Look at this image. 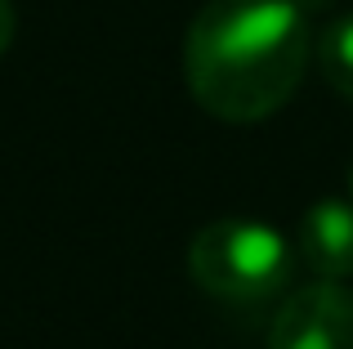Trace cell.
<instances>
[{
	"label": "cell",
	"mask_w": 353,
	"mask_h": 349,
	"mask_svg": "<svg viewBox=\"0 0 353 349\" xmlns=\"http://www.w3.org/2000/svg\"><path fill=\"white\" fill-rule=\"evenodd\" d=\"M349 197H353V166H349Z\"/></svg>",
	"instance_id": "8"
},
{
	"label": "cell",
	"mask_w": 353,
	"mask_h": 349,
	"mask_svg": "<svg viewBox=\"0 0 353 349\" xmlns=\"http://www.w3.org/2000/svg\"><path fill=\"white\" fill-rule=\"evenodd\" d=\"M14 27H18V18H14V5L9 0H0V54L14 45Z\"/></svg>",
	"instance_id": "6"
},
{
	"label": "cell",
	"mask_w": 353,
	"mask_h": 349,
	"mask_svg": "<svg viewBox=\"0 0 353 349\" xmlns=\"http://www.w3.org/2000/svg\"><path fill=\"white\" fill-rule=\"evenodd\" d=\"M295 260L322 282L353 278V201L322 197L304 210L295 233Z\"/></svg>",
	"instance_id": "4"
},
{
	"label": "cell",
	"mask_w": 353,
	"mask_h": 349,
	"mask_svg": "<svg viewBox=\"0 0 353 349\" xmlns=\"http://www.w3.org/2000/svg\"><path fill=\"white\" fill-rule=\"evenodd\" d=\"M268 349H353V287L318 278L286 296L268 327Z\"/></svg>",
	"instance_id": "3"
},
{
	"label": "cell",
	"mask_w": 353,
	"mask_h": 349,
	"mask_svg": "<svg viewBox=\"0 0 353 349\" xmlns=\"http://www.w3.org/2000/svg\"><path fill=\"white\" fill-rule=\"evenodd\" d=\"M309 54V14L291 0H206L183 41V77L210 117L250 126L291 103Z\"/></svg>",
	"instance_id": "1"
},
{
	"label": "cell",
	"mask_w": 353,
	"mask_h": 349,
	"mask_svg": "<svg viewBox=\"0 0 353 349\" xmlns=\"http://www.w3.org/2000/svg\"><path fill=\"white\" fill-rule=\"evenodd\" d=\"M295 246L259 219H215L188 246V273L224 305H264L295 278Z\"/></svg>",
	"instance_id": "2"
},
{
	"label": "cell",
	"mask_w": 353,
	"mask_h": 349,
	"mask_svg": "<svg viewBox=\"0 0 353 349\" xmlns=\"http://www.w3.org/2000/svg\"><path fill=\"white\" fill-rule=\"evenodd\" d=\"M291 5H300L304 14H318V9H331L336 0H291Z\"/></svg>",
	"instance_id": "7"
},
{
	"label": "cell",
	"mask_w": 353,
	"mask_h": 349,
	"mask_svg": "<svg viewBox=\"0 0 353 349\" xmlns=\"http://www.w3.org/2000/svg\"><path fill=\"white\" fill-rule=\"evenodd\" d=\"M313 59H318V72L327 77V86L353 103V14L322 27L318 45H313Z\"/></svg>",
	"instance_id": "5"
}]
</instances>
